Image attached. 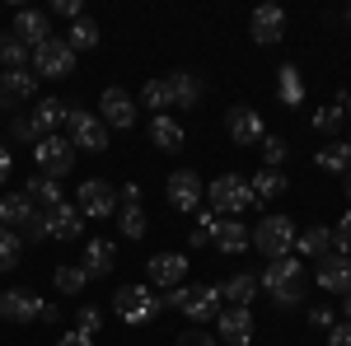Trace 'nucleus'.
<instances>
[{
  "label": "nucleus",
  "instance_id": "obj_1",
  "mask_svg": "<svg viewBox=\"0 0 351 346\" xmlns=\"http://www.w3.org/2000/svg\"><path fill=\"white\" fill-rule=\"evenodd\" d=\"M258 286H263V291H267L276 304H300L309 281H304V267H300V258L291 253V258H276V262H271L267 271L258 276Z\"/></svg>",
  "mask_w": 351,
  "mask_h": 346
},
{
  "label": "nucleus",
  "instance_id": "obj_2",
  "mask_svg": "<svg viewBox=\"0 0 351 346\" xmlns=\"http://www.w3.org/2000/svg\"><path fill=\"white\" fill-rule=\"evenodd\" d=\"M164 309H178V314H188L192 323H211L220 319V286H178V291L164 295Z\"/></svg>",
  "mask_w": 351,
  "mask_h": 346
},
{
  "label": "nucleus",
  "instance_id": "obj_3",
  "mask_svg": "<svg viewBox=\"0 0 351 346\" xmlns=\"http://www.w3.org/2000/svg\"><path fill=\"white\" fill-rule=\"evenodd\" d=\"M206 197H211V211L220 220H239L253 206V192H248V178L243 173H220L216 183L206 187Z\"/></svg>",
  "mask_w": 351,
  "mask_h": 346
},
{
  "label": "nucleus",
  "instance_id": "obj_4",
  "mask_svg": "<svg viewBox=\"0 0 351 346\" xmlns=\"http://www.w3.org/2000/svg\"><path fill=\"white\" fill-rule=\"evenodd\" d=\"M253 248L267 253L271 262L276 258H291L295 253V220L291 215H263V225L253 230Z\"/></svg>",
  "mask_w": 351,
  "mask_h": 346
},
{
  "label": "nucleus",
  "instance_id": "obj_5",
  "mask_svg": "<svg viewBox=\"0 0 351 346\" xmlns=\"http://www.w3.org/2000/svg\"><path fill=\"white\" fill-rule=\"evenodd\" d=\"M112 309H117V319H122V323L141 328V323H150L164 309V299L150 291V286H122V291L112 295Z\"/></svg>",
  "mask_w": 351,
  "mask_h": 346
},
{
  "label": "nucleus",
  "instance_id": "obj_6",
  "mask_svg": "<svg viewBox=\"0 0 351 346\" xmlns=\"http://www.w3.org/2000/svg\"><path fill=\"white\" fill-rule=\"evenodd\" d=\"M33 164H38L43 178L71 173V169H75V145H71V136H38V140H33Z\"/></svg>",
  "mask_w": 351,
  "mask_h": 346
},
{
  "label": "nucleus",
  "instance_id": "obj_7",
  "mask_svg": "<svg viewBox=\"0 0 351 346\" xmlns=\"http://www.w3.org/2000/svg\"><path fill=\"white\" fill-rule=\"evenodd\" d=\"M66 136H71L75 150H89V155L108 150V127H104V117H99V112H84V108H75V103L66 112Z\"/></svg>",
  "mask_w": 351,
  "mask_h": 346
},
{
  "label": "nucleus",
  "instance_id": "obj_8",
  "mask_svg": "<svg viewBox=\"0 0 351 346\" xmlns=\"http://www.w3.org/2000/svg\"><path fill=\"white\" fill-rule=\"evenodd\" d=\"M33 75L38 80H66V75H75V52L66 47V38H47L43 47H33Z\"/></svg>",
  "mask_w": 351,
  "mask_h": 346
},
{
  "label": "nucleus",
  "instance_id": "obj_9",
  "mask_svg": "<svg viewBox=\"0 0 351 346\" xmlns=\"http://www.w3.org/2000/svg\"><path fill=\"white\" fill-rule=\"evenodd\" d=\"M75 206L84 220H108V215H117V187L104 178H89L84 187H75Z\"/></svg>",
  "mask_w": 351,
  "mask_h": 346
},
{
  "label": "nucleus",
  "instance_id": "obj_10",
  "mask_svg": "<svg viewBox=\"0 0 351 346\" xmlns=\"http://www.w3.org/2000/svg\"><path fill=\"white\" fill-rule=\"evenodd\" d=\"M99 117H104V127L127 132V127H136V99L127 94V89L108 84V89H104V99H99Z\"/></svg>",
  "mask_w": 351,
  "mask_h": 346
},
{
  "label": "nucleus",
  "instance_id": "obj_11",
  "mask_svg": "<svg viewBox=\"0 0 351 346\" xmlns=\"http://www.w3.org/2000/svg\"><path fill=\"white\" fill-rule=\"evenodd\" d=\"M164 192H169V206H173V211H183V215H197L202 211V178H197V173H192V169H178V173H169V187H164Z\"/></svg>",
  "mask_w": 351,
  "mask_h": 346
},
{
  "label": "nucleus",
  "instance_id": "obj_12",
  "mask_svg": "<svg viewBox=\"0 0 351 346\" xmlns=\"http://www.w3.org/2000/svg\"><path fill=\"white\" fill-rule=\"evenodd\" d=\"M225 132H230V140L239 145V150H248V145H263V112H253V108H234V112H225Z\"/></svg>",
  "mask_w": 351,
  "mask_h": 346
},
{
  "label": "nucleus",
  "instance_id": "obj_13",
  "mask_svg": "<svg viewBox=\"0 0 351 346\" xmlns=\"http://www.w3.org/2000/svg\"><path fill=\"white\" fill-rule=\"evenodd\" d=\"M0 319L5 323H33L43 319V299L33 291H24V286H14V291L0 295Z\"/></svg>",
  "mask_w": 351,
  "mask_h": 346
},
{
  "label": "nucleus",
  "instance_id": "obj_14",
  "mask_svg": "<svg viewBox=\"0 0 351 346\" xmlns=\"http://www.w3.org/2000/svg\"><path fill=\"white\" fill-rule=\"evenodd\" d=\"M248 28H253V42L271 47V42L286 38V10H281V5H258L253 19H248Z\"/></svg>",
  "mask_w": 351,
  "mask_h": 346
},
{
  "label": "nucleus",
  "instance_id": "obj_15",
  "mask_svg": "<svg viewBox=\"0 0 351 346\" xmlns=\"http://www.w3.org/2000/svg\"><path fill=\"white\" fill-rule=\"evenodd\" d=\"M14 38L33 52V47H43V42L52 38V19H47L43 10H19V14H14Z\"/></svg>",
  "mask_w": 351,
  "mask_h": 346
},
{
  "label": "nucleus",
  "instance_id": "obj_16",
  "mask_svg": "<svg viewBox=\"0 0 351 346\" xmlns=\"http://www.w3.org/2000/svg\"><path fill=\"white\" fill-rule=\"evenodd\" d=\"M84 234V215L75 201H61L47 211V239H80Z\"/></svg>",
  "mask_w": 351,
  "mask_h": 346
},
{
  "label": "nucleus",
  "instance_id": "obj_17",
  "mask_svg": "<svg viewBox=\"0 0 351 346\" xmlns=\"http://www.w3.org/2000/svg\"><path fill=\"white\" fill-rule=\"evenodd\" d=\"M183 276H188V258H183V253H160V258H150V286L178 291Z\"/></svg>",
  "mask_w": 351,
  "mask_h": 346
},
{
  "label": "nucleus",
  "instance_id": "obj_18",
  "mask_svg": "<svg viewBox=\"0 0 351 346\" xmlns=\"http://www.w3.org/2000/svg\"><path fill=\"white\" fill-rule=\"evenodd\" d=\"M319 286L328 295H351V258H337V253L319 258Z\"/></svg>",
  "mask_w": 351,
  "mask_h": 346
},
{
  "label": "nucleus",
  "instance_id": "obj_19",
  "mask_svg": "<svg viewBox=\"0 0 351 346\" xmlns=\"http://www.w3.org/2000/svg\"><path fill=\"white\" fill-rule=\"evenodd\" d=\"M66 112H71V103H61V99H38V108L28 112V122H33V132H38V136H61Z\"/></svg>",
  "mask_w": 351,
  "mask_h": 346
},
{
  "label": "nucleus",
  "instance_id": "obj_20",
  "mask_svg": "<svg viewBox=\"0 0 351 346\" xmlns=\"http://www.w3.org/2000/svg\"><path fill=\"white\" fill-rule=\"evenodd\" d=\"M220 337L230 346H248L253 342V314L248 309H239V304H230V309H220Z\"/></svg>",
  "mask_w": 351,
  "mask_h": 346
},
{
  "label": "nucleus",
  "instance_id": "obj_21",
  "mask_svg": "<svg viewBox=\"0 0 351 346\" xmlns=\"http://www.w3.org/2000/svg\"><path fill=\"white\" fill-rule=\"evenodd\" d=\"M211 243H216L220 253L239 258V253H248V248H253V230H248V225H239V220H216V234H211Z\"/></svg>",
  "mask_w": 351,
  "mask_h": 346
},
{
  "label": "nucleus",
  "instance_id": "obj_22",
  "mask_svg": "<svg viewBox=\"0 0 351 346\" xmlns=\"http://www.w3.org/2000/svg\"><path fill=\"white\" fill-rule=\"evenodd\" d=\"M33 94H38V75H33V66H28V71H5V75H0V103H5V108L24 103V99H33Z\"/></svg>",
  "mask_w": 351,
  "mask_h": 346
},
{
  "label": "nucleus",
  "instance_id": "obj_23",
  "mask_svg": "<svg viewBox=\"0 0 351 346\" xmlns=\"http://www.w3.org/2000/svg\"><path fill=\"white\" fill-rule=\"evenodd\" d=\"M38 215V206L28 201V192H10V197H0V230H24L28 220Z\"/></svg>",
  "mask_w": 351,
  "mask_h": 346
},
{
  "label": "nucleus",
  "instance_id": "obj_24",
  "mask_svg": "<svg viewBox=\"0 0 351 346\" xmlns=\"http://www.w3.org/2000/svg\"><path fill=\"white\" fill-rule=\"evenodd\" d=\"M112 267H117V248H112V239H89L84 243V271H89V281L108 276Z\"/></svg>",
  "mask_w": 351,
  "mask_h": 346
},
{
  "label": "nucleus",
  "instance_id": "obj_25",
  "mask_svg": "<svg viewBox=\"0 0 351 346\" xmlns=\"http://www.w3.org/2000/svg\"><path fill=\"white\" fill-rule=\"evenodd\" d=\"M286 173L281 169H258L253 178H248V192H253V201H276V197H286Z\"/></svg>",
  "mask_w": 351,
  "mask_h": 346
},
{
  "label": "nucleus",
  "instance_id": "obj_26",
  "mask_svg": "<svg viewBox=\"0 0 351 346\" xmlns=\"http://www.w3.org/2000/svg\"><path fill=\"white\" fill-rule=\"evenodd\" d=\"M332 253V230L328 225H314V230H304V234H295V258H328Z\"/></svg>",
  "mask_w": 351,
  "mask_h": 346
},
{
  "label": "nucleus",
  "instance_id": "obj_27",
  "mask_svg": "<svg viewBox=\"0 0 351 346\" xmlns=\"http://www.w3.org/2000/svg\"><path fill=\"white\" fill-rule=\"evenodd\" d=\"M150 140H155V150H183V127H178V117H169V112H160V117H150Z\"/></svg>",
  "mask_w": 351,
  "mask_h": 346
},
{
  "label": "nucleus",
  "instance_id": "obj_28",
  "mask_svg": "<svg viewBox=\"0 0 351 346\" xmlns=\"http://www.w3.org/2000/svg\"><path fill=\"white\" fill-rule=\"evenodd\" d=\"M258 291H263V286H258L253 271H234V276L220 286V299H234L239 309H248V299H258Z\"/></svg>",
  "mask_w": 351,
  "mask_h": 346
},
{
  "label": "nucleus",
  "instance_id": "obj_29",
  "mask_svg": "<svg viewBox=\"0 0 351 346\" xmlns=\"http://www.w3.org/2000/svg\"><path fill=\"white\" fill-rule=\"evenodd\" d=\"M169 80V94H173V108H192L202 99V80L188 75V71H173V75H164Z\"/></svg>",
  "mask_w": 351,
  "mask_h": 346
},
{
  "label": "nucleus",
  "instance_id": "obj_30",
  "mask_svg": "<svg viewBox=\"0 0 351 346\" xmlns=\"http://www.w3.org/2000/svg\"><path fill=\"white\" fill-rule=\"evenodd\" d=\"M314 164L328 169V173H351V140H328L324 150L314 155Z\"/></svg>",
  "mask_w": 351,
  "mask_h": 346
},
{
  "label": "nucleus",
  "instance_id": "obj_31",
  "mask_svg": "<svg viewBox=\"0 0 351 346\" xmlns=\"http://www.w3.org/2000/svg\"><path fill=\"white\" fill-rule=\"evenodd\" d=\"M24 192H28V201H33L38 211H52V206H61V183H56V178L33 173V183H28Z\"/></svg>",
  "mask_w": 351,
  "mask_h": 346
},
{
  "label": "nucleus",
  "instance_id": "obj_32",
  "mask_svg": "<svg viewBox=\"0 0 351 346\" xmlns=\"http://www.w3.org/2000/svg\"><path fill=\"white\" fill-rule=\"evenodd\" d=\"M99 38H104V28L94 24V19H75L71 33H66V47H71V52H94Z\"/></svg>",
  "mask_w": 351,
  "mask_h": 346
},
{
  "label": "nucleus",
  "instance_id": "obj_33",
  "mask_svg": "<svg viewBox=\"0 0 351 346\" xmlns=\"http://www.w3.org/2000/svg\"><path fill=\"white\" fill-rule=\"evenodd\" d=\"M0 61H5V71H28L33 52H28V47L19 42V38H14V33H0Z\"/></svg>",
  "mask_w": 351,
  "mask_h": 346
},
{
  "label": "nucleus",
  "instance_id": "obj_34",
  "mask_svg": "<svg viewBox=\"0 0 351 346\" xmlns=\"http://www.w3.org/2000/svg\"><path fill=\"white\" fill-rule=\"evenodd\" d=\"M276 94H281V103H291V108L304 99V80H300L295 66H281V71H276Z\"/></svg>",
  "mask_w": 351,
  "mask_h": 346
},
{
  "label": "nucleus",
  "instance_id": "obj_35",
  "mask_svg": "<svg viewBox=\"0 0 351 346\" xmlns=\"http://www.w3.org/2000/svg\"><path fill=\"white\" fill-rule=\"evenodd\" d=\"M141 99H145V108H150L155 117L173 108V94H169V80H145V89H141Z\"/></svg>",
  "mask_w": 351,
  "mask_h": 346
},
{
  "label": "nucleus",
  "instance_id": "obj_36",
  "mask_svg": "<svg viewBox=\"0 0 351 346\" xmlns=\"http://www.w3.org/2000/svg\"><path fill=\"white\" fill-rule=\"evenodd\" d=\"M52 281H56V291H61V295H80L84 286H89V271H84V267H71V262H66V267H56Z\"/></svg>",
  "mask_w": 351,
  "mask_h": 346
},
{
  "label": "nucleus",
  "instance_id": "obj_37",
  "mask_svg": "<svg viewBox=\"0 0 351 346\" xmlns=\"http://www.w3.org/2000/svg\"><path fill=\"white\" fill-rule=\"evenodd\" d=\"M19 253H24V239L14 230H0V271H14L19 267Z\"/></svg>",
  "mask_w": 351,
  "mask_h": 346
},
{
  "label": "nucleus",
  "instance_id": "obj_38",
  "mask_svg": "<svg viewBox=\"0 0 351 346\" xmlns=\"http://www.w3.org/2000/svg\"><path fill=\"white\" fill-rule=\"evenodd\" d=\"M117 225H122V234H127V239H141L150 220H145L141 206H117Z\"/></svg>",
  "mask_w": 351,
  "mask_h": 346
},
{
  "label": "nucleus",
  "instance_id": "obj_39",
  "mask_svg": "<svg viewBox=\"0 0 351 346\" xmlns=\"http://www.w3.org/2000/svg\"><path fill=\"white\" fill-rule=\"evenodd\" d=\"M216 211H197V225H192V248H206L211 243V234H216Z\"/></svg>",
  "mask_w": 351,
  "mask_h": 346
},
{
  "label": "nucleus",
  "instance_id": "obj_40",
  "mask_svg": "<svg viewBox=\"0 0 351 346\" xmlns=\"http://www.w3.org/2000/svg\"><path fill=\"white\" fill-rule=\"evenodd\" d=\"M286 155H291V145H286L281 136H263V160H267V169H281Z\"/></svg>",
  "mask_w": 351,
  "mask_h": 346
},
{
  "label": "nucleus",
  "instance_id": "obj_41",
  "mask_svg": "<svg viewBox=\"0 0 351 346\" xmlns=\"http://www.w3.org/2000/svg\"><path fill=\"white\" fill-rule=\"evenodd\" d=\"M342 122H347V117H342V108H337V103H332V108H319V112H314V127H319L324 136H337V127H342Z\"/></svg>",
  "mask_w": 351,
  "mask_h": 346
},
{
  "label": "nucleus",
  "instance_id": "obj_42",
  "mask_svg": "<svg viewBox=\"0 0 351 346\" xmlns=\"http://www.w3.org/2000/svg\"><path fill=\"white\" fill-rule=\"evenodd\" d=\"M99 328H104V314H99L94 304H84L80 314H75V332H84V337H99Z\"/></svg>",
  "mask_w": 351,
  "mask_h": 346
},
{
  "label": "nucleus",
  "instance_id": "obj_43",
  "mask_svg": "<svg viewBox=\"0 0 351 346\" xmlns=\"http://www.w3.org/2000/svg\"><path fill=\"white\" fill-rule=\"evenodd\" d=\"M19 239H28V243H43V239H47V211H38V215H33L24 230H19Z\"/></svg>",
  "mask_w": 351,
  "mask_h": 346
},
{
  "label": "nucleus",
  "instance_id": "obj_44",
  "mask_svg": "<svg viewBox=\"0 0 351 346\" xmlns=\"http://www.w3.org/2000/svg\"><path fill=\"white\" fill-rule=\"evenodd\" d=\"M52 14H61V19H71V24H75V19H84V5H80V0H56Z\"/></svg>",
  "mask_w": 351,
  "mask_h": 346
},
{
  "label": "nucleus",
  "instance_id": "obj_45",
  "mask_svg": "<svg viewBox=\"0 0 351 346\" xmlns=\"http://www.w3.org/2000/svg\"><path fill=\"white\" fill-rule=\"evenodd\" d=\"M328 346H351V323H332L328 328Z\"/></svg>",
  "mask_w": 351,
  "mask_h": 346
},
{
  "label": "nucleus",
  "instance_id": "obj_46",
  "mask_svg": "<svg viewBox=\"0 0 351 346\" xmlns=\"http://www.w3.org/2000/svg\"><path fill=\"white\" fill-rule=\"evenodd\" d=\"M178 346H220V342H216V337H206V332H183Z\"/></svg>",
  "mask_w": 351,
  "mask_h": 346
},
{
  "label": "nucleus",
  "instance_id": "obj_47",
  "mask_svg": "<svg viewBox=\"0 0 351 346\" xmlns=\"http://www.w3.org/2000/svg\"><path fill=\"white\" fill-rule=\"evenodd\" d=\"M309 323H314V328H332V309H328V304L309 309Z\"/></svg>",
  "mask_w": 351,
  "mask_h": 346
},
{
  "label": "nucleus",
  "instance_id": "obj_48",
  "mask_svg": "<svg viewBox=\"0 0 351 346\" xmlns=\"http://www.w3.org/2000/svg\"><path fill=\"white\" fill-rule=\"evenodd\" d=\"M56 346H94V337H84V332H75V328H71L66 337H56Z\"/></svg>",
  "mask_w": 351,
  "mask_h": 346
},
{
  "label": "nucleus",
  "instance_id": "obj_49",
  "mask_svg": "<svg viewBox=\"0 0 351 346\" xmlns=\"http://www.w3.org/2000/svg\"><path fill=\"white\" fill-rule=\"evenodd\" d=\"M14 136H19V140H38V132H33L28 117H14Z\"/></svg>",
  "mask_w": 351,
  "mask_h": 346
},
{
  "label": "nucleus",
  "instance_id": "obj_50",
  "mask_svg": "<svg viewBox=\"0 0 351 346\" xmlns=\"http://www.w3.org/2000/svg\"><path fill=\"white\" fill-rule=\"evenodd\" d=\"M10 169H14V160H10V150H5V145H0V183H5V178H10Z\"/></svg>",
  "mask_w": 351,
  "mask_h": 346
},
{
  "label": "nucleus",
  "instance_id": "obj_51",
  "mask_svg": "<svg viewBox=\"0 0 351 346\" xmlns=\"http://www.w3.org/2000/svg\"><path fill=\"white\" fill-rule=\"evenodd\" d=\"M337 108H342V117H347V127H351V89H347V94H337Z\"/></svg>",
  "mask_w": 351,
  "mask_h": 346
},
{
  "label": "nucleus",
  "instance_id": "obj_52",
  "mask_svg": "<svg viewBox=\"0 0 351 346\" xmlns=\"http://www.w3.org/2000/svg\"><path fill=\"white\" fill-rule=\"evenodd\" d=\"M337 234H342V239H347V243H351V211H347V215H342V220H337Z\"/></svg>",
  "mask_w": 351,
  "mask_h": 346
},
{
  "label": "nucleus",
  "instance_id": "obj_53",
  "mask_svg": "<svg viewBox=\"0 0 351 346\" xmlns=\"http://www.w3.org/2000/svg\"><path fill=\"white\" fill-rule=\"evenodd\" d=\"M342 309H347V323H351V295H342Z\"/></svg>",
  "mask_w": 351,
  "mask_h": 346
},
{
  "label": "nucleus",
  "instance_id": "obj_54",
  "mask_svg": "<svg viewBox=\"0 0 351 346\" xmlns=\"http://www.w3.org/2000/svg\"><path fill=\"white\" fill-rule=\"evenodd\" d=\"M347 197H351V173H347Z\"/></svg>",
  "mask_w": 351,
  "mask_h": 346
},
{
  "label": "nucleus",
  "instance_id": "obj_55",
  "mask_svg": "<svg viewBox=\"0 0 351 346\" xmlns=\"http://www.w3.org/2000/svg\"><path fill=\"white\" fill-rule=\"evenodd\" d=\"M347 24H351V10H347Z\"/></svg>",
  "mask_w": 351,
  "mask_h": 346
}]
</instances>
